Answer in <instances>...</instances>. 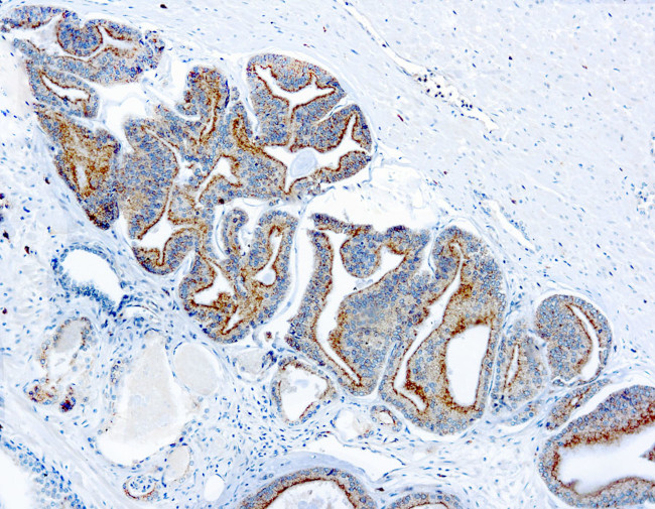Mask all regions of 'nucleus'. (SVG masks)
<instances>
[{"instance_id": "f257e3e1", "label": "nucleus", "mask_w": 655, "mask_h": 509, "mask_svg": "<svg viewBox=\"0 0 655 509\" xmlns=\"http://www.w3.org/2000/svg\"><path fill=\"white\" fill-rule=\"evenodd\" d=\"M361 233L345 242L341 253L347 271L354 277L366 278L373 274L379 265L380 244L367 240Z\"/></svg>"}]
</instances>
